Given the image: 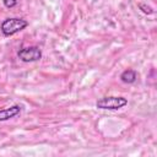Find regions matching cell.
I'll return each instance as SVG.
<instances>
[{"instance_id": "277c9868", "label": "cell", "mask_w": 157, "mask_h": 157, "mask_svg": "<svg viewBox=\"0 0 157 157\" xmlns=\"http://www.w3.org/2000/svg\"><path fill=\"white\" fill-rule=\"evenodd\" d=\"M20 113H21V107L18 104H13L9 108H2V109H0V121L9 120V119L18 115Z\"/></svg>"}, {"instance_id": "7a4b0ae2", "label": "cell", "mask_w": 157, "mask_h": 157, "mask_svg": "<svg viewBox=\"0 0 157 157\" xmlns=\"http://www.w3.org/2000/svg\"><path fill=\"white\" fill-rule=\"evenodd\" d=\"M128 104V99L121 96H108L98 99L96 102V107L98 109H107V110H118Z\"/></svg>"}, {"instance_id": "6da1fadb", "label": "cell", "mask_w": 157, "mask_h": 157, "mask_svg": "<svg viewBox=\"0 0 157 157\" xmlns=\"http://www.w3.org/2000/svg\"><path fill=\"white\" fill-rule=\"evenodd\" d=\"M27 26H28V22L26 20L18 18V17H11V18H6L2 21L0 29L5 37H10L17 32H21Z\"/></svg>"}, {"instance_id": "8992f818", "label": "cell", "mask_w": 157, "mask_h": 157, "mask_svg": "<svg viewBox=\"0 0 157 157\" xmlns=\"http://www.w3.org/2000/svg\"><path fill=\"white\" fill-rule=\"evenodd\" d=\"M2 2L7 9H11L17 4V0H2Z\"/></svg>"}, {"instance_id": "3957f363", "label": "cell", "mask_w": 157, "mask_h": 157, "mask_svg": "<svg viewBox=\"0 0 157 157\" xmlns=\"http://www.w3.org/2000/svg\"><path fill=\"white\" fill-rule=\"evenodd\" d=\"M17 56L23 63H33V61H38L42 59V50L37 45L25 47L17 52Z\"/></svg>"}, {"instance_id": "52a82bcc", "label": "cell", "mask_w": 157, "mask_h": 157, "mask_svg": "<svg viewBox=\"0 0 157 157\" xmlns=\"http://www.w3.org/2000/svg\"><path fill=\"white\" fill-rule=\"evenodd\" d=\"M139 7H140V9H142V11H144L145 13H153V10H152L150 6H145L144 4H140V5H139Z\"/></svg>"}, {"instance_id": "5b68a950", "label": "cell", "mask_w": 157, "mask_h": 157, "mask_svg": "<svg viewBox=\"0 0 157 157\" xmlns=\"http://www.w3.org/2000/svg\"><path fill=\"white\" fill-rule=\"evenodd\" d=\"M136 77H137L136 71L135 70H131V69H128V70L123 71L121 75H120V80L124 83H132V82H135Z\"/></svg>"}]
</instances>
